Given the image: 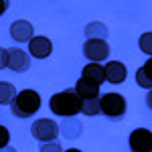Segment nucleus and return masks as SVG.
Returning <instances> with one entry per match:
<instances>
[{
    "mask_svg": "<svg viewBox=\"0 0 152 152\" xmlns=\"http://www.w3.org/2000/svg\"><path fill=\"white\" fill-rule=\"evenodd\" d=\"M49 107L55 116H63V118H75L81 112V99L75 91V87H67L63 91L55 94L49 99Z\"/></svg>",
    "mask_w": 152,
    "mask_h": 152,
    "instance_id": "1",
    "label": "nucleus"
},
{
    "mask_svg": "<svg viewBox=\"0 0 152 152\" xmlns=\"http://www.w3.org/2000/svg\"><path fill=\"white\" fill-rule=\"evenodd\" d=\"M41 107V95L37 94L35 89H23L18 91L16 97L12 99L10 110L16 118H31L35 116Z\"/></svg>",
    "mask_w": 152,
    "mask_h": 152,
    "instance_id": "2",
    "label": "nucleus"
},
{
    "mask_svg": "<svg viewBox=\"0 0 152 152\" xmlns=\"http://www.w3.org/2000/svg\"><path fill=\"white\" fill-rule=\"evenodd\" d=\"M126 97L118 91L99 95V114H104L107 120H122L126 116Z\"/></svg>",
    "mask_w": 152,
    "mask_h": 152,
    "instance_id": "3",
    "label": "nucleus"
},
{
    "mask_svg": "<svg viewBox=\"0 0 152 152\" xmlns=\"http://www.w3.org/2000/svg\"><path fill=\"white\" fill-rule=\"evenodd\" d=\"M31 134L35 136L37 140L41 142H55L59 136V124L49 120V118H43V120H37L35 124L31 126Z\"/></svg>",
    "mask_w": 152,
    "mask_h": 152,
    "instance_id": "4",
    "label": "nucleus"
},
{
    "mask_svg": "<svg viewBox=\"0 0 152 152\" xmlns=\"http://www.w3.org/2000/svg\"><path fill=\"white\" fill-rule=\"evenodd\" d=\"M83 55H85V59H89L91 63L105 61L107 55H110V45H107V41H97V39L85 41V45H83Z\"/></svg>",
    "mask_w": 152,
    "mask_h": 152,
    "instance_id": "5",
    "label": "nucleus"
},
{
    "mask_svg": "<svg viewBox=\"0 0 152 152\" xmlns=\"http://www.w3.org/2000/svg\"><path fill=\"white\" fill-rule=\"evenodd\" d=\"M128 142L132 152H152V132L146 128H136L130 134Z\"/></svg>",
    "mask_w": 152,
    "mask_h": 152,
    "instance_id": "6",
    "label": "nucleus"
},
{
    "mask_svg": "<svg viewBox=\"0 0 152 152\" xmlns=\"http://www.w3.org/2000/svg\"><path fill=\"white\" fill-rule=\"evenodd\" d=\"M8 67H10V71L24 73L31 67V59H28V55L24 53L23 49L12 47V49H8Z\"/></svg>",
    "mask_w": 152,
    "mask_h": 152,
    "instance_id": "7",
    "label": "nucleus"
},
{
    "mask_svg": "<svg viewBox=\"0 0 152 152\" xmlns=\"http://www.w3.org/2000/svg\"><path fill=\"white\" fill-rule=\"evenodd\" d=\"M28 53L35 59H47L53 53V43L47 37H33L28 41Z\"/></svg>",
    "mask_w": 152,
    "mask_h": 152,
    "instance_id": "8",
    "label": "nucleus"
},
{
    "mask_svg": "<svg viewBox=\"0 0 152 152\" xmlns=\"http://www.w3.org/2000/svg\"><path fill=\"white\" fill-rule=\"evenodd\" d=\"M104 71H105V81L114 83H124L126 81V75H128V69L122 61H110L107 65H104Z\"/></svg>",
    "mask_w": 152,
    "mask_h": 152,
    "instance_id": "9",
    "label": "nucleus"
},
{
    "mask_svg": "<svg viewBox=\"0 0 152 152\" xmlns=\"http://www.w3.org/2000/svg\"><path fill=\"white\" fill-rule=\"evenodd\" d=\"M10 37L16 43H26L35 37V28L28 20H14L10 24Z\"/></svg>",
    "mask_w": 152,
    "mask_h": 152,
    "instance_id": "10",
    "label": "nucleus"
},
{
    "mask_svg": "<svg viewBox=\"0 0 152 152\" xmlns=\"http://www.w3.org/2000/svg\"><path fill=\"white\" fill-rule=\"evenodd\" d=\"M81 77L87 79V81H91V83H95V85H102L105 81L104 65H99V63H87L81 71Z\"/></svg>",
    "mask_w": 152,
    "mask_h": 152,
    "instance_id": "11",
    "label": "nucleus"
},
{
    "mask_svg": "<svg viewBox=\"0 0 152 152\" xmlns=\"http://www.w3.org/2000/svg\"><path fill=\"white\" fill-rule=\"evenodd\" d=\"M75 91L79 95V99H95V97H99V85H95V83L87 81V79H79L77 85H75Z\"/></svg>",
    "mask_w": 152,
    "mask_h": 152,
    "instance_id": "12",
    "label": "nucleus"
},
{
    "mask_svg": "<svg viewBox=\"0 0 152 152\" xmlns=\"http://www.w3.org/2000/svg\"><path fill=\"white\" fill-rule=\"evenodd\" d=\"M83 124L79 120H75V118H65V122L59 126V132L63 134V136H67V138H77V136H81V128Z\"/></svg>",
    "mask_w": 152,
    "mask_h": 152,
    "instance_id": "13",
    "label": "nucleus"
},
{
    "mask_svg": "<svg viewBox=\"0 0 152 152\" xmlns=\"http://www.w3.org/2000/svg\"><path fill=\"white\" fill-rule=\"evenodd\" d=\"M85 37H87V41H91V39L105 41L107 39V26L104 23H89L85 26Z\"/></svg>",
    "mask_w": 152,
    "mask_h": 152,
    "instance_id": "14",
    "label": "nucleus"
},
{
    "mask_svg": "<svg viewBox=\"0 0 152 152\" xmlns=\"http://www.w3.org/2000/svg\"><path fill=\"white\" fill-rule=\"evenodd\" d=\"M16 89H14V85L8 81H0V105H10L12 99L16 97Z\"/></svg>",
    "mask_w": 152,
    "mask_h": 152,
    "instance_id": "15",
    "label": "nucleus"
},
{
    "mask_svg": "<svg viewBox=\"0 0 152 152\" xmlns=\"http://www.w3.org/2000/svg\"><path fill=\"white\" fill-rule=\"evenodd\" d=\"M81 114L85 116H97L99 114V97H95V99H83L81 102Z\"/></svg>",
    "mask_w": 152,
    "mask_h": 152,
    "instance_id": "16",
    "label": "nucleus"
},
{
    "mask_svg": "<svg viewBox=\"0 0 152 152\" xmlns=\"http://www.w3.org/2000/svg\"><path fill=\"white\" fill-rule=\"evenodd\" d=\"M138 47H140L142 53H146V55L152 57V33H144V35H140V39H138Z\"/></svg>",
    "mask_w": 152,
    "mask_h": 152,
    "instance_id": "17",
    "label": "nucleus"
},
{
    "mask_svg": "<svg viewBox=\"0 0 152 152\" xmlns=\"http://www.w3.org/2000/svg\"><path fill=\"white\" fill-rule=\"evenodd\" d=\"M39 152H63L59 142H43L39 146Z\"/></svg>",
    "mask_w": 152,
    "mask_h": 152,
    "instance_id": "18",
    "label": "nucleus"
},
{
    "mask_svg": "<svg viewBox=\"0 0 152 152\" xmlns=\"http://www.w3.org/2000/svg\"><path fill=\"white\" fill-rule=\"evenodd\" d=\"M8 142H10V132H8L6 126H2V124H0V150H2V148H6V146H8Z\"/></svg>",
    "mask_w": 152,
    "mask_h": 152,
    "instance_id": "19",
    "label": "nucleus"
},
{
    "mask_svg": "<svg viewBox=\"0 0 152 152\" xmlns=\"http://www.w3.org/2000/svg\"><path fill=\"white\" fill-rule=\"evenodd\" d=\"M140 69L144 71V75H146V77H148V81L152 83V57L148 59V61H146V63H144V65H142Z\"/></svg>",
    "mask_w": 152,
    "mask_h": 152,
    "instance_id": "20",
    "label": "nucleus"
},
{
    "mask_svg": "<svg viewBox=\"0 0 152 152\" xmlns=\"http://www.w3.org/2000/svg\"><path fill=\"white\" fill-rule=\"evenodd\" d=\"M8 67V51L0 47V69H6Z\"/></svg>",
    "mask_w": 152,
    "mask_h": 152,
    "instance_id": "21",
    "label": "nucleus"
},
{
    "mask_svg": "<svg viewBox=\"0 0 152 152\" xmlns=\"http://www.w3.org/2000/svg\"><path fill=\"white\" fill-rule=\"evenodd\" d=\"M146 105H148V110H152V89H148V94H146Z\"/></svg>",
    "mask_w": 152,
    "mask_h": 152,
    "instance_id": "22",
    "label": "nucleus"
},
{
    "mask_svg": "<svg viewBox=\"0 0 152 152\" xmlns=\"http://www.w3.org/2000/svg\"><path fill=\"white\" fill-rule=\"evenodd\" d=\"M6 8H8V4H6L4 0H0V16H2V14L6 12Z\"/></svg>",
    "mask_w": 152,
    "mask_h": 152,
    "instance_id": "23",
    "label": "nucleus"
},
{
    "mask_svg": "<svg viewBox=\"0 0 152 152\" xmlns=\"http://www.w3.org/2000/svg\"><path fill=\"white\" fill-rule=\"evenodd\" d=\"M0 152H16V150H14L12 146H6V148H2V150H0Z\"/></svg>",
    "mask_w": 152,
    "mask_h": 152,
    "instance_id": "24",
    "label": "nucleus"
},
{
    "mask_svg": "<svg viewBox=\"0 0 152 152\" xmlns=\"http://www.w3.org/2000/svg\"><path fill=\"white\" fill-rule=\"evenodd\" d=\"M63 152H81V150H77V148H69V150H63Z\"/></svg>",
    "mask_w": 152,
    "mask_h": 152,
    "instance_id": "25",
    "label": "nucleus"
}]
</instances>
